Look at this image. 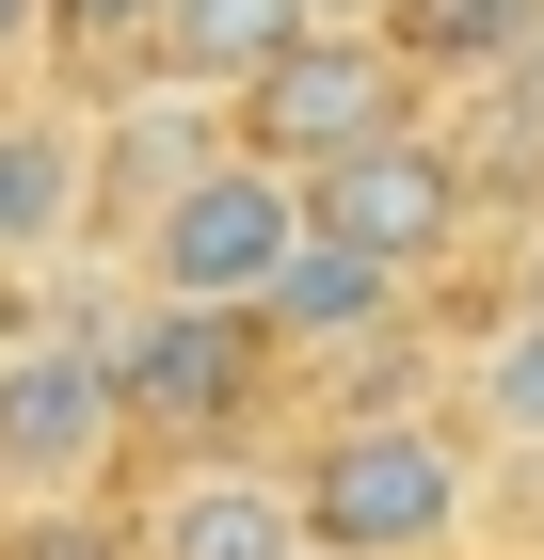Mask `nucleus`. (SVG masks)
<instances>
[{"mask_svg":"<svg viewBox=\"0 0 544 560\" xmlns=\"http://www.w3.org/2000/svg\"><path fill=\"white\" fill-rule=\"evenodd\" d=\"M289 480L336 560H449L481 513V432L432 417V400H352V417H321V448Z\"/></svg>","mask_w":544,"mask_h":560,"instance_id":"nucleus-1","label":"nucleus"},{"mask_svg":"<svg viewBox=\"0 0 544 560\" xmlns=\"http://www.w3.org/2000/svg\"><path fill=\"white\" fill-rule=\"evenodd\" d=\"M128 465V385L96 320H16L0 337V513H81Z\"/></svg>","mask_w":544,"mask_h":560,"instance_id":"nucleus-2","label":"nucleus"},{"mask_svg":"<svg viewBox=\"0 0 544 560\" xmlns=\"http://www.w3.org/2000/svg\"><path fill=\"white\" fill-rule=\"evenodd\" d=\"M96 337H113L128 432H161V448H241L273 400V352H289L256 304H161V289H128Z\"/></svg>","mask_w":544,"mask_h":560,"instance_id":"nucleus-3","label":"nucleus"},{"mask_svg":"<svg viewBox=\"0 0 544 560\" xmlns=\"http://www.w3.org/2000/svg\"><path fill=\"white\" fill-rule=\"evenodd\" d=\"M289 257H304V176L256 144L176 176L161 209H128V289H161V304H256Z\"/></svg>","mask_w":544,"mask_h":560,"instance_id":"nucleus-4","label":"nucleus"},{"mask_svg":"<svg viewBox=\"0 0 544 560\" xmlns=\"http://www.w3.org/2000/svg\"><path fill=\"white\" fill-rule=\"evenodd\" d=\"M384 129H417V48L384 33V16H321V33L241 96V144L289 161V176L304 161H352V144H384Z\"/></svg>","mask_w":544,"mask_h":560,"instance_id":"nucleus-5","label":"nucleus"},{"mask_svg":"<svg viewBox=\"0 0 544 560\" xmlns=\"http://www.w3.org/2000/svg\"><path fill=\"white\" fill-rule=\"evenodd\" d=\"M304 224H336V241H369V257L432 272L464 224H481V176H464V144L417 113V129L352 144V161H304Z\"/></svg>","mask_w":544,"mask_h":560,"instance_id":"nucleus-6","label":"nucleus"},{"mask_svg":"<svg viewBox=\"0 0 544 560\" xmlns=\"http://www.w3.org/2000/svg\"><path fill=\"white\" fill-rule=\"evenodd\" d=\"M144 560H304L321 528H304V480L256 465V448H176L161 497H144Z\"/></svg>","mask_w":544,"mask_h":560,"instance_id":"nucleus-7","label":"nucleus"},{"mask_svg":"<svg viewBox=\"0 0 544 560\" xmlns=\"http://www.w3.org/2000/svg\"><path fill=\"white\" fill-rule=\"evenodd\" d=\"M96 192H113V161H96V113H81V96H0V272L81 257Z\"/></svg>","mask_w":544,"mask_h":560,"instance_id":"nucleus-8","label":"nucleus"},{"mask_svg":"<svg viewBox=\"0 0 544 560\" xmlns=\"http://www.w3.org/2000/svg\"><path fill=\"white\" fill-rule=\"evenodd\" d=\"M304 33H321V0H161V33H144V65L241 113V96L273 81V65H289Z\"/></svg>","mask_w":544,"mask_h":560,"instance_id":"nucleus-9","label":"nucleus"},{"mask_svg":"<svg viewBox=\"0 0 544 560\" xmlns=\"http://www.w3.org/2000/svg\"><path fill=\"white\" fill-rule=\"evenodd\" d=\"M401 304H417V272H401V257H369V241L304 224V257L273 272V289H256V320H273L289 352H336V337H384Z\"/></svg>","mask_w":544,"mask_h":560,"instance_id":"nucleus-10","label":"nucleus"},{"mask_svg":"<svg viewBox=\"0 0 544 560\" xmlns=\"http://www.w3.org/2000/svg\"><path fill=\"white\" fill-rule=\"evenodd\" d=\"M464 432L481 448H544V304H512V320L464 337Z\"/></svg>","mask_w":544,"mask_h":560,"instance_id":"nucleus-11","label":"nucleus"},{"mask_svg":"<svg viewBox=\"0 0 544 560\" xmlns=\"http://www.w3.org/2000/svg\"><path fill=\"white\" fill-rule=\"evenodd\" d=\"M384 33L417 48V81H481V65H529L544 48V0H401Z\"/></svg>","mask_w":544,"mask_h":560,"instance_id":"nucleus-12","label":"nucleus"},{"mask_svg":"<svg viewBox=\"0 0 544 560\" xmlns=\"http://www.w3.org/2000/svg\"><path fill=\"white\" fill-rule=\"evenodd\" d=\"M0 560H144V528H113V513L81 497V513H16V545H0Z\"/></svg>","mask_w":544,"mask_h":560,"instance_id":"nucleus-13","label":"nucleus"},{"mask_svg":"<svg viewBox=\"0 0 544 560\" xmlns=\"http://www.w3.org/2000/svg\"><path fill=\"white\" fill-rule=\"evenodd\" d=\"M161 0H48V48H96V65H144Z\"/></svg>","mask_w":544,"mask_h":560,"instance_id":"nucleus-14","label":"nucleus"},{"mask_svg":"<svg viewBox=\"0 0 544 560\" xmlns=\"http://www.w3.org/2000/svg\"><path fill=\"white\" fill-rule=\"evenodd\" d=\"M33 48H48V0H0V81H16Z\"/></svg>","mask_w":544,"mask_h":560,"instance_id":"nucleus-15","label":"nucleus"},{"mask_svg":"<svg viewBox=\"0 0 544 560\" xmlns=\"http://www.w3.org/2000/svg\"><path fill=\"white\" fill-rule=\"evenodd\" d=\"M0 337H16V272H0Z\"/></svg>","mask_w":544,"mask_h":560,"instance_id":"nucleus-16","label":"nucleus"},{"mask_svg":"<svg viewBox=\"0 0 544 560\" xmlns=\"http://www.w3.org/2000/svg\"><path fill=\"white\" fill-rule=\"evenodd\" d=\"M304 560H336V545H304Z\"/></svg>","mask_w":544,"mask_h":560,"instance_id":"nucleus-17","label":"nucleus"}]
</instances>
